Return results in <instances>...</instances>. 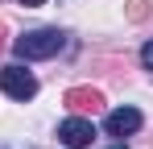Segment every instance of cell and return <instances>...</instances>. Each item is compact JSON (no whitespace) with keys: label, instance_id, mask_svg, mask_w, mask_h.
I'll use <instances>...</instances> for the list:
<instances>
[{"label":"cell","instance_id":"cell-8","mask_svg":"<svg viewBox=\"0 0 153 149\" xmlns=\"http://www.w3.org/2000/svg\"><path fill=\"white\" fill-rule=\"evenodd\" d=\"M8 46V29H4V25H0V50Z\"/></svg>","mask_w":153,"mask_h":149},{"label":"cell","instance_id":"cell-1","mask_svg":"<svg viewBox=\"0 0 153 149\" xmlns=\"http://www.w3.org/2000/svg\"><path fill=\"white\" fill-rule=\"evenodd\" d=\"M62 46H66V33H58V29H29V33H21L13 42V54L21 62H37V58H54Z\"/></svg>","mask_w":153,"mask_h":149},{"label":"cell","instance_id":"cell-6","mask_svg":"<svg viewBox=\"0 0 153 149\" xmlns=\"http://www.w3.org/2000/svg\"><path fill=\"white\" fill-rule=\"evenodd\" d=\"M128 21H145V17H149V0H128Z\"/></svg>","mask_w":153,"mask_h":149},{"label":"cell","instance_id":"cell-4","mask_svg":"<svg viewBox=\"0 0 153 149\" xmlns=\"http://www.w3.org/2000/svg\"><path fill=\"white\" fill-rule=\"evenodd\" d=\"M141 124H145V120H141L137 108H116V112H108L103 128H108V137H132Z\"/></svg>","mask_w":153,"mask_h":149},{"label":"cell","instance_id":"cell-7","mask_svg":"<svg viewBox=\"0 0 153 149\" xmlns=\"http://www.w3.org/2000/svg\"><path fill=\"white\" fill-rule=\"evenodd\" d=\"M141 62H145V71H153V42H145V50H141Z\"/></svg>","mask_w":153,"mask_h":149},{"label":"cell","instance_id":"cell-2","mask_svg":"<svg viewBox=\"0 0 153 149\" xmlns=\"http://www.w3.org/2000/svg\"><path fill=\"white\" fill-rule=\"evenodd\" d=\"M0 87H4V95L21 99V104L37 95V79H33L25 66H4V71H0Z\"/></svg>","mask_w":153,"mask_h":149},{"label":"cell","instance_id":"cell-9","mask_svg":"<svg viewBox=\"0 0 153 149\" xmlns=\"http://www.w3.org/2000/svg\"><path fill=\"white\" fill-rule=\"evenodd\" d=\"M21 4H25V8H42L46 0H21Z\"/></svg>","mask_w":153,"mask_h":149},{"label":"cell","instance_id":"cell-3","mask_svg":"<svg viewBox=\"0 0 153 149\" xmlns=\"http://www.w3.org/2000/svg\"><path fill=\"white\" fill-rule=\"evenodd\" d=\"M58 141L66 149H87L91 141H95V124L87 120V116H71V120L58 124Z\"/></svg>","mask_w":153,"mask_h":149},{"label":"cell","instance_id":"cell-5","mask_svg":"<svg viewBox=\"0 0 153 149\" xmlns=\"http://www.w3.org/2000/svg\"><path fill=\"white\" fill-rule=\"evenodd\" d=\"M62 104H66L71 112H95L103 104V91L100 87H71V91L62 95Z\"/></svg>","mask_w":153,"mask_h":149},{"label":"cell","instance_id":"cell-10","mask_svg":"<svg viewBox=\"0 0 153 149\" xmlns=\"http://www.w3.org/2000/svg\"><path fill=\"white\" fill-rule=\"evenodd\" d=\"M112 149H124V141H116V145H112Z\"/></svg>","mask_w":153,"mask_h":149}]
</instances>
